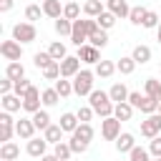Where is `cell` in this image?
I'll return each instance as SVG.
<instances>
[{"instance_id": "cell-35", "label": "cell", "mask_w": 161, "mask_h": 161, "mask_svg": "<svg viewBox=\"0 0 161 161\" xmlns=\"http://www.w3.org/2000/svg\"><path fill=\"white\" fill-rule=\"evenodd\" d=\"M33 123H35L38 131H45V128L50 126V116H48V111H35V113H33Z\"/></svg>"}, {"instance_id": "cell-22", "label": "cell", "mask_w": 161, "mask_h": 161, "mask_svg": "<svg viewBox=\"0 0 161 161\" xmlns=\"http://www.w3.org/2000/svg\"><path fill=\"white\" fill-rule=\"evenodd\" d=\"M113 116H116L118 121H131V116H133V106H131L128 101H123V103H116V108H113Z\"/></svg>"}, {"instance_id": "cell-13", "label": "cell", "mask_w": 161, "mask_h": 161, "mask_svg": "<svg viewBox=\"0 0 161 161\" xmlns=\"http://www.w3.org/2000/svg\"><path fill=\"white\" fill-rule=\"evenodd\" d=\"M106 10H111L116 18H128L131 5H128V0H106Z\"/></svg>"}, {"instance_id": "cell-26", "label": "cell", "mask_w": 161, "mask_h": 161, "mask_svg": "<svg viewBox=\"0 0 161 161\" xmlns=\"http://www.w3.org/2000/svg\"><path fill=\"white\" fill-rule=\"evenodd\" d=\"M158 103H161V101H156V98H151V96L143 93V98H141V103H138V111L146 113V116H148V113H156V111H158Z\"/></svg>"}, {"instance_id": "cell-31", "label": "cell", "mask_w": 161, "mask_h": 161, "mask_svg": "<svg viewBox=\"0 0 161 161\" xmlns=\"http://www.w3.org/2000/svg\"><path fill=\"white\" fill-rule=\"evenodd\" d=\"M96 20H98V25H101L103 30H111V28L116 25V20H118V18H116V15L111 13V10H103V13H101V15L96 18Z\"/></svg>"}, {"instance_id": "cell-41", "label": "cell", "mask_w": 161, "mask_h": 161, "mask_svg": "<svg viewBox=\"0 0 161 161\" xmlns=\"http://www.w3.org/2000/svg\"><path fill=\"white\" fill-rule=\"evenodd\" d=\"M15 136V121H5V123H0V141L5 143V141H10Z\"/></svg>"}, {"instance_id": "cell-14", "label": "cell", "mask_w": 161, "mask_h": 161, "mask_svg": "<svg viewBox=\"0 0 161 161\" xmlns=\"http://www.w3.org/2000/svg\"><path fill=\"white\" fill-rule=\"evenodd\" d=\"M63 133H65V131L60 128V123H50V126L43 131V138H45L48 143H53V146H55V143H60V141H63Z\"/></svg>"}, {"instance_id": "cell-19", "label": "cell", "mask_w": 161, "mask_h": 161, "mask_svg": "<svg viewBox=\"0 0 161 161\" xmlns=\"http://www.w3.org/2000/svg\"><path fill=\"white\" fill-rule=\"evenodd\" d=\"M20 156V148H18V143H13V141H5L3 146H0V158L3 161H15Z\"/></svg>"}, {"instance_id": "cell-42", "label": "cell", "mask_w": 161, "mask_h": 161, "mask_svg": "<svg viewBox=\"0 0 161 161\" xmlns=\"http://www.w3.org/2000/svg\"><path fill=\"white\" fill-rule=\"evenodd\" d=\"M48 53L53 55V60H63L68 53H65V45L60 43V40H55V43H50V48H48Z\"/></svg>"}, {"instance_id": "cell-5", "label": "cell", "mask_w": 161, "mask_h": 161, "mask_svg": "<svg viewBox=\"0 0 161 161\" xmlns=\"http://www.w3.org/2000/svg\"><path fill=\"white\" fill-rule=\"evenodd\" d=\"M101 136H103L106 141H116V138L121 136V121H118L116 116L103 118V121H101Z\"/></svg>"}, {"instance_id": "cell-47", "label": "cell", "mask_w": 161, "mask_h": 161, "mask_svg": "<svg viewBox=\"0 0 161 161\" xmlns=\"http://www.w3.org/2000/svg\"><path fill=\"white\" fill-rule=\"evenodd\" d=\"M28 91H30V80H28V78H20V80H15V88H13V93H15V96H20V98H23Z\"/></svg>"}, {"instance_id": "cell-51", "label": "cell", "mask_w": 161, "mask_h": 161, "mask_svg": "<svg viewBox=\"0 0 161 161\" xmlns=\"http://www.w3.org/2000/svg\"><path fill=\"white\" fill-rule=\"evenodd\" d=\"M141 98H143V96H141L138 91H131V93H128V103H131L133 108H138V103H141Z\"/></svg>"}, {"instance_id": "cell-8", "label": "cell", "mask_w": 161, "mask_h": 161, "mask_svg": "<svg viewBox=\"0 0 161 161\" xmlns=\"http://www.w3.org/2000/svg\"><path fill=\"white\" fill-rule=\"evenodd\" d=\"M80 58L78 55H65L60 60V78H73L75 73H80Z\"/></svg>"}, {"instance_id": "cell-55", "label": "cell", "mask_w": 161, "mask_h": 161, "mask_svg": "<svg viewBox=\"0 0 161 161\" xmlns=\"http://www.w3.org/2000/svg\"><path fill=\"white\" fill-rule=\"evenodd\" d=\"M151 161H161V156H153V158H151Z\"/></svg>"}, {"instance_id": "cell-24", "label": "cell", "mask_w": 161, "mask_h": 161, "mask_svg": "<svg viewBox=\"0 0 161 161\" xmlns=\"http://www.w3.org/2000/svg\"><path fill=\"white\" fill-rule=\"evenodd\" d=\"M88 43H91V45H96V48H106V45H108V30L98 28L96 33H91V35H88Z\"/></svg>"}, {"instance_id": "cell-10", "label": "cell", "mask_w": 161, "mask_h": 161, "mask_svg": "<svg viewBox=\"0 0 161 161\" xmlns=\"http://www.w3.org/2000/svg\"><path fill=\"white\" fill-rule=\"evenodd\" d=\"M35 123H33V118H20V121H15V136L18 138H25V141H30L33 136H35Z\"/></svg>"}, {"instance_id": "cell-28", "label": "cell", "mask_w": 161, "mask_h": 161, "mask_svg": "<svg viewBox=\"0 0 161 161\" xmlns=\"http://www.w3.org/2000/svg\"><path fill=\"white\" fill-rule=\"evenodd\" d=\"M103 10H106V5H103L101 0H86V5H83V13H86L88 18H98Z\"/></svg>"}, {"instance_id": "cell-20", "label": "cell", "mask_w": 161, "mask_h": 161, "mask_svg": "<svg viewBox=\"0 0 161 161\" xmlns=\"http://www.w3.org/2000/svg\"><path fill=\"white\" fill-rule=\"evenodd\" d=\"M43 13H45L48 18H53V20H58V18L63 15V5H60V0H43Z\"/></svg>"}, {"instance_id": "cell-6", "label": "cell", "mask_w": 161, "mask_h": 161, "mask_svg": "<svg viewBox=\"0 0 161 161\" xmlns=\"http://www.w3.org/2000/svg\"><path fill=\"white\" fill-rule=\"evenodd\" d=\"M0 55L5 60H20L23 58V43H18V40H3L0 43Z\"/></svg>"}, {"instance_id": "cell-57", "label": "cell", "mask_w": 161, "mask_h": 161, "mask_svg": "<svg viewBox=\"0 0 161 161\" xmlns=\"http://www.w3.org/2000/svg\"><path fill=\"white\" fill-rule=\"evenodd\" d=\"M158 68H161V60H158Z\"/></svg>"}, {"instance_id": "cell-30", "label": "cell", "mask_w": 161, "mask_h": 161, "mask_svg": "<svg viewBox=\"0 0 161 161\" xmlns=\"http://www.w3.org/2000/svg\"><path fill=\"white\" fill-rule=\"evenodd\" d=\"M131 55H133V60H136V63H141V65H143V63H148V60H151V48H148V45H136Z\"/></svg>"}, {"instance_id": "cell-27", "label": "cell", "mask_w": 161, "mask_h": 161, "mask_svg": "<svg viewBox=\"0 0 161 161\" xmlns=\"http://www.w3.org/2000/svg\"><path fill=\"white\" fill-rule=\"evenodd\" d=\"M78 123H80V121H78L75 113H63V116H60V128H63L65 133H73V131L78 128Z\"/></svg>"}, {"instance_id": "cell-29", "label": "cell", "mask_w": 161, "mask_h": 161, "mask_svg": "<svg viewBox=\"0 0 161 161\" xmlns=\"http://www.w3.org/2000/svg\"><path fill=\"white\" fill-rule=\"evenodd\" d=\"M146 13H148V8H143V5H133V8H131V13H128V20H131L133 25H143Z\"/></svg>"}, {"instance_id": "cell-18", "label": "cell", "mask_w": 161, "mask_h": 161, "mask_svg": "<svg viewBox=\"0 0 161 161\" xmlns=\"http://www.w3.org/2000/svg\"><path fill=\"white\" fill-rule=\"evenodd\" d=\"M133 146H136L133 133H121V136L116 138V151H118V153H131Z\"/></svg>"}, {"instance_id": "cell-16", "label": "cell", "mask_w": 161, "mask_h": 161, "mask_svg": "<svg viewBox=\"0 0 161 161\" xmlns=\"http://www.w3.org/2000/svg\"><path fill=\"white\" fill-rule=\"evenodd\" d=\"M116 70H118V68H116V63H113V60H98L93 73H96L98 78H111Z\"/></svg>"}, {"instance_id": "cell-21", "label": "cell", "mask_w": 161, "mask_h": 161, "mask_svg": "<svg viewBox=\"0 0 161 161\" xmlns=\"http://www.w3.org/2000/svg\"><path fill=\"white\" fill-rule=\"evenodd\" d=\"M5 75H8V78H13V80L25 78V68H23V63H20V60H10V63L5 65Z\"/></svg>"}, {"instance_id": "cell-54", "label": "cell", "mask_w": 161, "mask_h": 161, "mask_svg": "<svg viewBox=\"0 0 161 161\" xmlns=\"http://www.w3.org/2000/svg\"><path fill=\"white\" fill-rule=\"evenodd\" d=\"M156 38H158V43H161V23H158V28H156Z\"/></svg>"}, {"instance_id": "cell-9", "label": "cell", "mask_w": 161, "mask_h": 161, "mask_svg": "<svg viewBox=\"0 0 161 161\" xmlns=\"http://www.w3.org/2000/svg\"><path fill=\"white\" fill-rule=\"evenodd\" d=\"M70 43L75 45V48H80V45H86L88 43V30H86V23L78 18V20H73V33H70Z\"/></svg>"}, {"instance_id": "cell-3", "label": "cell", "mask_w": 161, "mask_h": 161, "mask_svg": "<svg viewBox=\"0 0 161 161\" xmlns=\"http://www.w3.org/2000/svg\"><path fill=\"white\" fill-rule=\"evenodd\" d=\"M38 38V30H35V25L33 23H18V25H13V40H18V43H33Z\"/></svg>"}, {"instance_id": "cell-45", "label": "cell", "mask_w": 161, "mask_h": 161, "mask_svg": "<svg viewBox=\"0 0 161 161\" xmlns=\"http://www.w3.org/2000/svg\"><path fill=\"white\" fill-rule=\"evenodd\" d=\"M40 15H45L40 5H28V8H25V18H28L30 23H33V20H40Z\"/></svg>"}, {"instance_id": "cell-33", "label": "cell", "mask_w": 161, "mask_h": 161, "mask_svg": "<svg viewBox=\"0 0 161 161\" xmlns=\"http://www.w3.org/2000/svg\"><path fill=\"white\" fill-rule=\"evenodd\" d=\"M33 63H35V68L43 70V68H48V65L53 63V55H50L48 50H38V53L33 55Z\"/></svg>"}, {"instance_id": "cell-53", "label": "cell", "mask_w": 161, "mask_h": 161, "mask_svg": "<svg viewBox=\"0 0 161 161\" xmlns=\"http://www.w3.org/2000/svg\"><path fill=\"white\" fill-rule=\"evenodd\" d=\"M40 161H60L55 153H45V156H40Z\"/></svg>"}, {"instance_id": "cell-39", "label": "cell", "mask_w": 161, "mask_h": 161, "mask_svg": "<svg viewBox=\"0 0 161 161\" xmlns=\"http://www.w3.org/2000/svg\"><path fill=\"white\" fill-rule=\"evenodd\" d=\"M43 78L45 80H58L60 78V60H53L48 68H43Z\"/></svg>"}, {"instance_id": "cell-37", "label": "cell", "mask_w": 161, "mask_h": 161, "mask_svg": "<svg viewBox=\"0 0 161 161\" xmlns=\"http://www.w3.org/2000/svg\"><path fill=\"white\" fill-rule=\"evenodd\" d=\"M128 161H151V151L143 146H133L128 153Z\"/></svg>"}, {"instance_id": "cell-49", "label": "cell", "mask_w": 161, "mask_h": 161, "mask_svg": "<svg viewBox=\"0 0 161 161\" xmlns=\"http://www.w3.org/2000/svg\"><path fill=\"white\" fill-rule=\"evenodd\" d=\"M13 88H15V80L5 75V78L0 80V93H3V96H5V93H13Z\"/></svg>"}, {"instance_id": "cell-46", "label": "cell", "mask_w": 161, "mask_h": 161, "mask_svg": "<svg viewBox=\"0 0 161 161\" xmlns=\"http://www.w3.org/2000/svg\"><path fill=\"white\" fill-rule=\"evenodd\" d=\"M158 23H161V18H158V13H153V10H148L146 13V18H143V28H158Z\"/></svg>"}, {"instance_id": "cell-44", "label": "cell", "mask_w": 161, "mask_h": 161, "mask_svg": "<svg viewBox=\"0 0 161 161\" xmlns=\"http://www.w3.org/2000/svg\"><path fill=\"white\" fill-rule=\"evenodd\" d=\"M93 113H96V111H93L91 106H80V108L75 111V116H78V121H80V123H91Z\"/></svg>"}, {"instance_id": "cell-7", "label": "cell", "mask_w": 161, "mask_h": 161, "mask_svg": "<svg viewBox=\"0 0 161 161\" xmlns=\"http://www.w3.org/2000/svg\"><path fill=\"white\" fill-rule=\"evenodd\" d=\"M40 103H43V93H40L35 86H30V91L23 96V111L35 113V111H40Z\"/></svg>"}, {"instance_id": "cell-34", "label": "cell", "mask_w": 161, "mask_h": 161, "mask_svg": "<svg viewBox=\"0 0 161 161\" xmlns=\"http://www.w3.org/2000/svg\"><path fill=\"white\" fill-rule=\"evenodd\" d=\"M55 91L60 93V98H68L70 93H75L73 91V80H68V78H58L55 80Z\"/></svg>"}, {"instance_id": "cell-48", "label": "cell", "mask_w": 161, "mask_h": 161, "mask_svg": "<svg viewBox=\"0 0 161 161\" xmlns=\"http://www.w3.org/2000/svg\"><path fill=\"white\" fill-rule=\"evenodd\" d=\"M68 143H70V148H73V153H83V151L88 148V143H86V141H80L78 136H70V141H68Z\"/></svg>"}, {"instance_id": "cell-11", "label": "cell", "mask_w": 161, "mask_h": 161, "mask_svg": "<svg viewBox=\"0 0 161 161\" xmlns=\"http://www.w3.org/2000/svg\"><path fill=\"white\" fill-rule=\"evenodd\" d=\"M101 48H96V45H91V43H86V45H80L78 48V58L83 60V63H98L101 60V53H98Z\"/></svg>"}, {"instance_id": "cell-4", "label": "cell", "mask_w": 161, "mask_h": 161, "mask_svg": "<svg viewBox=\"0 0 161 161\" xmlns=\"http://www.w3.org/2000/svg\"><path fill=\"white\" fill-rule=\"evenodd\" d=\"M158 133H161V113L156 111V113H148V116L141 121V136L153 138V136H158Z\"/></svg>"}, {"instance_id": "cell-38", "label": "cell", "mask_w": 161, "mask_h": 161, "mask_svg": "<svg viewBox=\"0 0 161 161\" xmlns=\"http://www.w3.org/2000/svg\"><path fill=\"white\" fill-rule=\"evenodd\" d=\"M63 18H68V20H78L80 18V5L73 0V3H65L63 5Z\"/></svg>"}, {"instance_id": "cell-43", "label": "cell", "mask_w": 161, "mask_h": 161, "mask_svg": "<svg viewBox=\"0 0 161 161\" xmlns=\"http://www.w3.org/2000/svg\"><path fill=\"white\" fill-rule=\"evenodd\" d=\"M58 101H60V93L55 91V86H53V88H45V91H43V103H45V106H55Z\"/></svg>"}, {"instance_id": "cell-23", "label": "cell", "mask_w": 161, "mask_h": 161, "mask_svg": "<svg viewBox=\"0 0 161 161\" xmlns=\"http://www.w3.org/2000/svg\"><path fill=\"white\" fill-rule=\"evenodd\" d=\"M143 93L151 96V98H156V101H161V80H156V78H146V83H143Z\"/></svg>"}, {"instance_id": "cell-15", "label": "cell", "mask_w": 161, "mask_h": 161, "mask_svg": "<svg viewBox=\"0 0 161 161\" xmlns=\"http://www.w3.org/2000/svg\"><path fill=\"white\" fill-rule=\"evenodd\" d=\"M0 103H3V111H10V113H15V111L23 108V98L15 96V93H5Z\"/></svg>"}, {"instance_id": "cell-52", "label": "cell", "mask_w": 161, "mask_h": 161, "mask_svg": "<svg viewBox=\"0 0 161 161\" xmlns=\"http://www.w3.org/2000/svg\"><path fill=\"white\" fill-rule=\"evenodd\" d=\"M13 10V0H0V13H8Z\"/></svg>"}, {"instance_id": "cell-32", "label": "cell", "mask_w": 161, "mask_h": 161, "mask_svg": "<svg viewBox=\"0 0 161 161\" xmlns=\"http://www.w3.org/2000/svg\"><path fill=\"white\" fill-rule=\"evenodd\" d=\"M55 33H58V35H68V38H70V33H73V20H68V18H63V15H60V18L55 20Z\"/></svg>"}, {"instance_id": "cell-12", "label": "cell", "mask_w": 161, "mask_h": 161, "mask_svg": "<svg viewBox=\"0 0 161 161\" xmlns=\"http://www.w3.org/2000/svg\"><path fill=\"white\" fill-rule=\"evenodd\" d=\"M25 151H28L33 158H40V156H45V153H48V141H45V138H35V136H33V138L28 141V148H25Z\"/></svg>"}, {"instance_id": "cell-40", "label": "cell", "mask_w": 161, "mask_h": 161, "mask_svg": "<svg viewBox=\"0 0 161 161\" xmlns=\"http://www.w3.org/2000/svg\"><path fill=\"white\" fill-rule=\"evenodd\" d=\"M53 153L60 158V161H68L70 156H73V148H70V143H65V141H60V143H55V148H53Z\"/></svg>"}, {"instance_id": "cell-1", "label": "cell", "mask_w": 161, "mask_h": 161, "mask_svg": "<svg viewBox=\"0 0 161 161\" xmlns=\"http://www.w3.org/2000/svg\"><path fill=\"white\" fill-rule=\"evenodd\" d=\"M88 106H91L101 118L113 116V108H116V103L111 101V96H108L106 91H96V88H93V93L88 96Z\"/></svg>"}, {"instance_id": "cell-25", "label": "cell", "mask_w": 161, "mask_h": 161, "mask_svg": "<svg viewBox=\"0 0 161 161\" xmlns=\"http://www.w3.org/2000/svg\"><path fill=\"white\" fill-rule=\"evenodd\" d=\"M136 60H133V55H123L118 63H116V68H118V73H123V75H131L133 70H136Z\"/></svg>"}, {"instance_id": "cell-50", "label": "cell", "mask_w": 161, "mask_h": 161, "mask_svg": "<svg viewBox=\"0 0 161 161\" xmlns=\"http://www.w3.org/2000/svg\"><path fill=\"white\" fill-rule=\"evenodd\" d=\"M148 151H151V156H161V136H153V138H151Z\"/></svg>"}, {"instance_id": "cell-17", "label": "cell", "mask_w": 161, "mask_h": 161, "mask_svg": "<svg viewBox=\"0 0 161 161\" xmlns=\"http://www.w3.org/2000/svg\"><path fill=\"white\" fill-rule=\"evenodd\" d=\"M128 93H131V91H128L123 83H113L111 91H108V96H111L113 103H123V101H128Z\"/></svg>"}, {"instance_id": "cell-2", "label": "cell", "mask_w": 161, "mask_h": 161, "mask_svg": "<svg viewBox=\"0 0 161 161\" xmlns=\"http://www.w3.org/2000/svg\"><path fill=\"white\" fill-rule=\"evenodd\" d=\"M93 78H96L93 70H80V73H75V75H73V91H75V96H91V93H93Z\"/></svg>"}, {"instance_id": "cell-36", "label": "cell", "mask_w": 161, "mask_h": 161, "mask_svg": "<svg viewBox=\"0 0 161 161\" xmlns=\"http://www.w3.org/2000/svg\"><path fill=\"white\" fill-rule=\"evenodd\" d=\"M73 136H78L80 141L91 143V138H93V126H91V123H78V128L73 131Z\"/></svg>"}, {"instance_id": "cell-56", "label": "cell", "mask_w": 161, "mask_h": 161, "mask_svg": "<svg viewBox=\"0 0 161 161\" xmlns=\"http://www.w3.org/2000/svg\"><path fill=\"white\" fill-rule=\"evenodd\" d=\"M158 113H161V103H158Z\"/></svg>"}]
</instances>
